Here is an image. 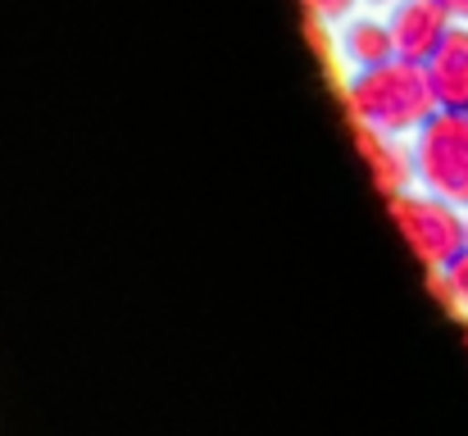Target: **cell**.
Wrapping results in <instances>:
<instances>
[{
    "instance_id": "obj_3",
    "label": "cell",
    "mask_w": 468,
    "mask_h": 436,
    "mask_svg": "<svg viewBox=\"0 0 468 436\" xmlns=\"http://www.w3.org/2000/svg\"><path fill=\"white\" fill-rule=\"evenodd\" d=\"M391 214H396L405 241L414 246V255L432 273L446 269L455 255H464L468 228L451 214V200H441V196H396L391 200Z\"/></svg>"
},
{
    "instance_id": "obj_9",
    "label": "cell",
    "mask_w": 468,
    "mask_h": 436,
    "mask_svg": "<svg viewBox=\"0 0 468 436\" xmlns=\"http://www.w3.org/2000/svg\"><path fill=\"white\" fill-rule=\"evenodd\" d=\"M305 9L314 18H346L355 9V0H305Z\"/></svg>"
},
{
    "instance_id": "obj_10",
    "label": "cell",
    "mask_w": 468,
    "mask_h": 436,
    "mask_svg": "<svg viewBox=\"0 0 468 436\" xmlns=\"http://www.w3.org/2000/svg\"><path fill=\"white\" fill-rule=\"evenodd\" d=\"M446 14H468V0H437Z\"/></svg>"
},
{
    "instance_id": "obj_7",
    "label": "cell",
    "mask_w": 468,
    "mask_h": 436,
    "mask_svg": "<svg viewBox=\"0 0 468 436\" xmlns=\"http://www.w3.org/2000/svg\"><path fill=\"white\" fill-rule=\"evenodd\" d=\"M341 41H346V55H350L359 69H378V64H387V59H400L391 27H387V23H373V18L350 23Z\"/></svg>"
},
{
    "instance_id": "obj_1",
    "label": "cell",
    "mask_w": 468,
    "mask_h": 436,
    "mask_svg": "<svg viewBox=\"0 0 468 436\" xmlns=\"http://www.w3.org/2000/svg\"><path fill=\"white\" fill-rule=\"evenodd\" d=\"M346 110L359 128H373V133H410V128H423L432 114H437V96H432V82H428V69L423 64H410V59H387L378 69H359L346 87Z\"/></svg>"
},
{
    "instance_id": "obj_8",
    "label": "cell",
    "mask_w": 468,
    "mask_h": 436,
    "mask_svg": "<svg viewBox=\"0 0 468 436\" xmlns=\"http://www.w3.org/2000/svg\"><path fill=\"white\" fill-rule=\"evenodd\" d=\"M437 295L446 304H468V250L455 255L446 269H437Z\"/></svg>"
},
{
    "instance_id": "obj_2",
    "label": "cell",
    "mask_w": 468,
    "mask_h": 436,
    "mask_svg": "<svg viewBox=\"0 0 468 436\" xmlns=\"http://www.w3.org/2000/svg\"><path fill=\"white\" fill-rule=\"evenodd\" d=\"M414 173L419 182H428L432 196L451 200V205H468V119L464 114H432L419 128V145H414Z\"/></svg>"
},
{
    "instance_id": "obj_6",
    "label": "cell",
    "mask_w": 468,
    "mask_h": 436,
    "mask_svg": "<svg viewBox=\"0 0 468 436\" xmlns=\"http://www.w3.org/2000/svg\"><path fill=\"white\" fill-rule=\"evenodd\" d=\"M359 154H364V164H368V173H373V186L387 196V200H396V196H405V182H410V164H405V154L391 145L387 133H373V128H359Z\"/></svg>"
},
{
    "instance_id": "obj_5",
    "label": "cell",
    "mask_w": 468,
    "mask_h": 436,
    "mask_svg": "<svg viewBox=\"0 0 468 436\" xmlns=\"http://www.w3.org/2000/svg\"><path fill=\"white\" fill-rule=\"evenodd\" d=\"M437 110L464 114L468 110V32H446V41L437 46V55L423 64Z\"/></svg>"
},
{
    "instance_id": "obj_4",
    "label": "cell",
    "mask_w": 468,
    "mask_h": 436,
    "mask_svg": "<svg viewBox=\"0 0 468 436\" xmlns=\"http://www.w3.org/2000/svg\"><path fill=\"white\" fill-rule=\"evenodd\" d=\"M391 37H396V55L410 64H428L437 55V46L446 41V9L437 0H405L391 14Z\"/></svg>"
}]
</instances>
